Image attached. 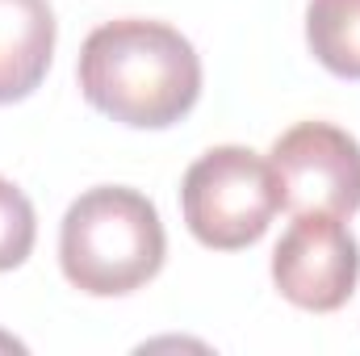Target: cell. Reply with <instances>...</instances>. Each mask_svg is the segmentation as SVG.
Wrapping results in <instances>:
<instances>
[{
	"instance_id": "cell-1",
	"label": "cell",
	"mask_w": 360,
	"mask_h": 356,
	"mask_svg": "<svg viewBox=\"0 0 360 356\" xmlns=\"http://www.w3.org/2000/svg\"><path fill=\"white\" fill-rule=\"evenodd\" d=\"M76 80L96 113L130 130H168L201 96V59L172 25L122 17L84 38Z\"/></svg>"
},
{
	"instance_id": "cell-2",
	"label": "cell",
	"mask_w": 360,
	"mask_h": 356,
	"mask_svg": "<svg viewBox=\"0 0 360 356\" xmlns=\"http://www.w3.org/2000/svg\"><path fill=\"white\" fill-rule=\"evenodd\" d=\"M168 235L147 193L96 184L59 222V268L89 298H122L160 276Z\"/></svg>"
},
{
	"instance_id": "cell-3",
	"label": "cell",
	"mask_w": 360,
	"mask_h": 356,
	"mask_svg": "<svg viewBox=\"0 0 360 356\" xmlns=\"http://www.w3.org/2000/svg\"><path fill=\"white\" fill-rule=\"evenodd\" d=\"M180 210L197 243L214 252L252 248L281 210L272 164L252 147H214L188 164L180 180Z\"/></svg>"
},
{
	"instance_id": "cell-4",
	"label": "cell",
	"mask_w": 360,
	"mask_h": 356,
	"mask_svg": "<svg viewBox=\"0 0 360 356\" xmlns=\"http://www.w3.org/2000/svg\"><path fill=\"white\" fill-rule=\"evenodd\" d=\"M281 210L289 214H335L360 210V143L331 122H297L269 151Z\"/></svg>"
},
{
	"instance_id": "cell-5",
	"label": "cell",
	"mask_w": 360,
	"mask_h": 356,
	"mask_svg": "<svg viewBox=\"0 0 360 356\" xmlns=\"http://www.w3.org/2000/svg\"><path fill=\"white\" fill-rule=\"evenodd\" d=\"M360 281V243L335 214H293L272 252V285L297 310L331 314L348 306Z\"/></svg>"
},
{
	"instance_id": "cell-6",
	"label": "cell",
	"mask_w": 360,
	"mask_h": 356,
	"mask_svg": "<svg viewBox=\"0 0 360 356\" xmlns=\"http://www.w3.org/2000/svg\"><path fill=\"white\" fill-rule=\"evenodd\" d=\"M55 38L51 0H0V105L25 101L46 80Z\"/></svg>"
},
{
	"instance_id": "cell-7",
	"label": "cell",
	"mask_w": 360,
	"mask_h": 356,
	"mask_svg": "<svg viewBox=\"0 0 360 356\" xmlns=\"http://www.w3.org/2000/svg\"><path fill=\"white\" fill-rule=\"evenodd\" d=\"M306 42L331 76L360 80V0H310Z\"/></svg>"
},
{
	"instance_id": "cell-8",
	"label": "cell",
	"mask_w": 360,
	"mask_h": 356,
	"mask_svg": "<svg viewBox=\"0 0 360 356\" xmlns=\"http://www.w3.org/2000/svg\"><path fill=\"white\" fill-rule=\"evenodd\" d=\"M34 239H38V218L30 197L13 180L0 177V272L25 265L34 252Z\"/></svg>"
},
{
	"instance_id": "cell-9",
	"label": "cell",
	"mask_w": 360,
	"mask_h": 356,
	"mask_svg": "<svg viewBox=\"0 0 360 356\" xmlns=\"http://www.w3.org/2000/svg\"><path fill=\"white\" fill-rule=\"evenodd\" d=\"M0 348H4V352H8V348H13V352H21V340H13V336H0Z\"/></svg>"
}]
</instances>
